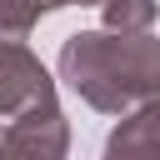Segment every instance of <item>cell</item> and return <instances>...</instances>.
<instances>
[{
	"label": "cell",
	"instance_id": "1",
	"mask_svg": "<svg viewBox=\"0 0 160 160\" xmlns=\"http://www.w3.org/2000/svg\"><path fill=\"white\" fill-rule=\"evenodd\" d=\"M60 80L100 115H130L160 95V40L155 35H110L75 30L60 45Z\"/></svg>",
	"mask_w": 160,
	"mask_h": 160
},
{
	"label": "cell",
	"instance_id": "2",
	"mask_svg": "<svg viewBox=\"0 0 160 160\" xmlns=\"http://www.w3.org/2000/svg\"><path fill=\"white\" fill-rule=\"evenodd\" d=\"M0 160H70V120L60 100L0 125Z\"/></svg>",
	"mask_w": 160,
	"mask_h": 160
},
{
	"label": "cell",
	"instance_id": "3",
	"mask_svg": "<svg viewBox=\"0 0 160 160\" xmlns=\"http://www.w3.org/2000/svg\"><path fill=\"white\" fill-rule=\"evenodd\" d=\"M50 100H55V80L40 65V55L20 40H0V125Z\"/></svg>",
	"mask_w": 160,
	"mask_h": 160
},
{
	"label": "cell",
	"instance_id": "4",
	"mask_svg": "<svg viewBox=\"0 0 160 160\" xmlns=\"http://www.w3.org/2000/svg\"><path fill=\"white\" fill-rule=\"evenodd\" d=\"M100 160H160V95L120 115V125L105 135Z\"/></svg>",
	"mask_w": 160,
	"mask_h": 160
},
{
	"label": "cell",
	"instance_id": "5",
	"mask_svg": "<svg viewBox=\"0 0 160 160\" xmlns=\"http://www.w3.org/2000/svg\"><path fill=\"white\" fill-rule=\"evenodd\" d=\"M155 15H160L155 0H105L100 5V20H105L100 30H110V35H150Z\"/></svg>",
	"mask_w": 160,
	"mask_h": 160
},
{
	"label": "cell",
	"instance_id": "6",
	"mask_svg": "<svg viewBox=\"0 0 160 160\" xmlns=\"http://www.w3.org/2000/svg\"><path fill=\"white\" fill-rule=\"evenodd\" d=\"M40 15H50L45 0H0V40H20L25 45V35L40 25Z\"/></svg>",
	"mask_w": 160,
	"mask_h": 160
},
{
	"label": "cell",
	"instance_id": "7",
	"mask_svg": "<svg viewBox=\"0 0 160 160\" xmlns=\"http://www.w3.org/2000/svg\"><path fill=\"white\" fill-rule=\"evenodd\" d=\"M70 5H105V0H45V10H70Z\"/></svg>",
	"mask_w": 160,
	"mask_h": 160
}]
</instances>
